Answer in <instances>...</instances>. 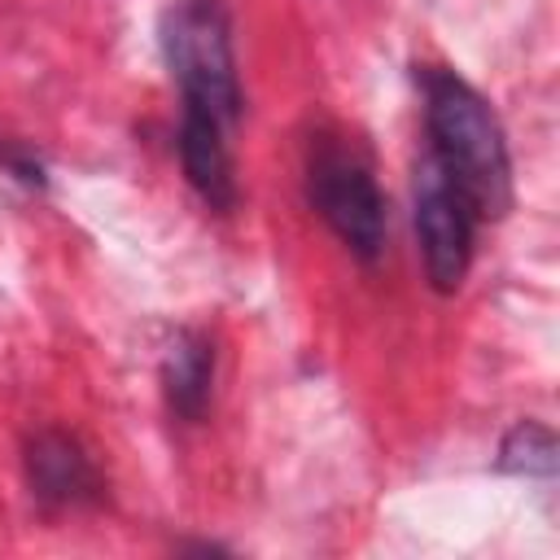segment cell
<instances>
[{"instance_id":"1","label":"cell","mask_w":560,"mask_h":560,"mask_svg":"<svg viewBox=\"0 0 560 560\" xmlns=\"http://www.w3.org/2000/svg\"><path fill=\"white\" fill-rule=\"evenodd\" d=\"M416 79L433 162L455 179L477 219H503L512 206V162L490 101L446 66H420Z\"/></svg>"},{"instance_id":"2","label":"cell","mask_w":560,"mask_h":560,"mask_svg":"<svg viewBox=\"0 0 560 560\" xmlns=\"http://www.w3.org/2000/svg\"><path fill=\"white\" fill-rule=\"evenodd\" d=\"M162 52L179 83L184 109H201L223 127H236L241 83L223 0H175L162 18Z\"/></svg>"},{"instance_id":"3","label":"cell","mask_w":560,"mask_h":560,"mask_svg":"<svg viewBox=\"0 0 560 560\" xmlns=\"http://www.w3.org/2000/svg\"><path fill=\"white\" fill-rule=\"evenodd\" d=\"M306 197L354 258H363V262L381 258V249H385V197L376 188L372 162L363 158V149L354 140L319 136L311 144Z\"/></svg>"},{"instance_id":"4","label":"cell","mask_w":560,"mask_h":560,"mask_svg":"<svg viewBox=\"0 0 560 560\" xmlns=\"http://www.w3.org/2000/svg\"><path fill=\"white\" fill-rule=\"evenodd\" d=\"M411 214H416V241H420V258H424V276L438 293H455L468 276L472 262V236H477V214L468 206V197L455 188V179L433 162V153L424 149V158L416 162V188H411Z\"/></svg>"},{"instance_id":"5","label":"cell","mask_w":560,"mask_h":560,"mask_svg":"<svg viewBox=\"0 0 560 560\" xmlns=\"http://www.w3.org/2000/svg\"><path fill=\"white\" fill-rule=\"evenodd\" d=\"M26 481L44 508H83L101 499V472L83 446L57 429H44L26 442Z\"/></svg>"},{"instance_id":"6","label":"cell","mask_w":560,"mask_h":560,"mask_svg":"<svg viewBox=\"0 0 560 560\" xmlns=\"http://www.w3.org/2000/svg\"><path fill=\"white\" fill-rule=\"evenodd\" d=\"M228 131L232 127H223L219 118H210L201 109H184V118H179V162H184L192 192L210 210L236 206V171H232V153H228Z\"/></svg>"},{"instance_id":"7","label":"cell","mask_w":560,"mask_h":560,"mask_svg":"<svg viewBox=\"0 0 560 560\" xmlns=\"http://www.w3.org/2000/svg\"><path fill=\"white\" fill-rule=\"evenodd\" d=\"M210 389H214V346H210V337L197 332V328L175 332V341L162 354V394H166V407L179 420L197 424V420H206Z\"/></svg>"},{"instance_id":"8","label":"cell","mask_w":560,"mask_h":560,"mask_svg":"<svg viewBox=\"0 0 560 560\" xmlns=\"http://www.w3.org/2000/svg\"><path fill=\"white\" fill-rule=\"evenodd\" d=\"M499 468L525 472V477H551L556 472V433L538 420L512 424V433L499 446Z\"/></svg>"},{"instance_id":"9","label":"cell","mask_w":560,"mask_h":560,"mask_svg":"<svg viewBox=\"0 0 560 560\" xmlns=\"http://www.w3.org/2000/svg\"><path fill=\"white\" fill-rule=\"evenodd\" d=\"M0 162H4L22 184L44 188V166H39V158H31V153H22V149H4V153H0Z\"/></svg>"}]
</instances>
